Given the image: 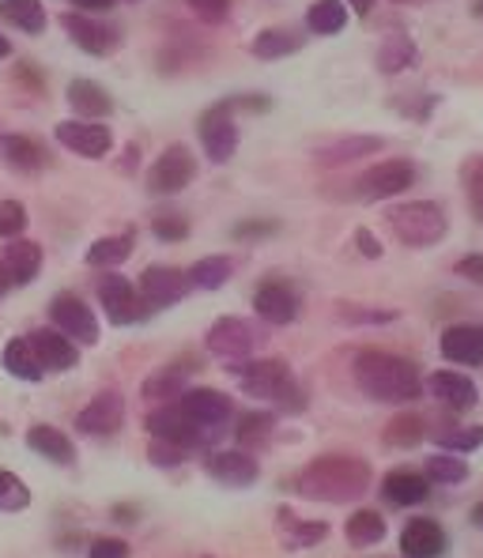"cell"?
<instances>
[{
	"instance_id": "1",
	"label": "cell",
	"mask_w": 483,
	"mask_h": 558,
	"mask_svg": "<svg viewBox=\"0 0 483 558\" xmlns=\"http://www.w3.org/2000/svg\"><path fill=\"white\" fill-rule=\"evenodd\" d=\"M371 464L363 457H348V453H329L317 457L299 472L294 480V490L310 502H329V506H343V502H359V498L371 490Z\"/></svg>"
},
{
	"instance_id": "2",
	"label": "cell",
	"mask_w": 483,
	"mask_h": 558,
	"mask_svg": "<svg viewBox=\"0 0 483 558\" xmlns=\"http://www.w3.org/2000/svg\"><path fill=\"white\" fill-rule=\"evenodd\" d=\"M351 371H355L359 392L378 404H412L423 392L420 366L412 359L389 355V351H359Z\"/></svg>"
},
{
	"instance_id": "3",
	"label": "cell",
	"mask_w": 483,
	"mask_h": 558,
	"mask_svg": "<svg viewBox=\"0 0 483 558\" xmlns=\"http://www.w3.org/2000/svg\"><path fill=\"white\" fill-rule=\"evenodd\" d=\"M239 377L242 392L253 400H273L280 412L288 415H299L306 412V392H302V385L294 381L291 366L280 363V359H261V363H245L234 371Z\"/></svg>"
},
{
	"instance_id": "4",
	"label": "cell",
	"mask_w": 483,
	"mask_h": 558,
	"mask_svg": "<svg viewBox=\"0 0 483 558\" xmlns=\"http://www.w3.org/2000/svg\"><path fill=\"white\" fill-rule=\"evenodd\" d=\"M386 219H389V231L397 234V242L408 245V250L438 245L449 231L446 211H442L435 201H404V204H397Z\"/></svg>"
},
{
	"instance_id": "5",
	"label": "cell",
	"mask_w": 483,
	"mask_h": 558,
	"mask_svg": "<svg viewBox=\"0 0 483 558\" xmlns=\"http://www.w3.org/2000/svg\"><path fill=\"white\" fill-rule=\"evenodd\" d=\"M193 178H196L193 151L185 144H170L167 151L152 162V170H147V193L152 196H174V193H182Z\"/></svg>"
},
{
	"instance_id": "6",
	"label": "cell",
	"mask_w": 483,
	"mask_h": 558,
	"mask_svg": "<svg viewBox=\"0 0 483 558\" xmlns=\"http://www.w3.org/2000/svg\"><path fill=\"white\" fill-rule=\"evenodd\" d=\"M178 404H182V412L196 423V430L204 434L208 446L227 430V423H231V415H234L231 400L219 389H185V397L178 400Z\"/></svg>"
},
{
	"instance_id": "7",
	"label": "cell",
	"mask_w": 483,
	"mask_h": 558,
	"mask_svg": "<svg viewBox=\"0 0 483 558\" xmlns=\"http://www.w3.org/2000/svg\"><path fill=\"white\" fill-rule=\"evenodd\" d=\"M415 185V167L408 159H386L374 162L363 178L355 182V196L359 201H389V196H400L404 189Z\"/></svg>"
},
{
	"instance_id": "8",
	"label": "cell",
	"mask_w": 483,
	"mask_h": 558,
	"mask_svg": "<svg viewBox=\"0 0 483 558\" xmlns=\"http://www.w3.org/2000/svg\"><path fill=\"white\" fill-rule=\"evenodd\" d=\"M234 102L212 106L208 113L201 118V144H204V155L212 162H231V155L239 151V125H234Z\"/></svg>"
},
{
	"instance_id": "9",
	"label": "cell",
	"mask_w": 483,
	"mask_h": 558,
	"mask_svg": "<svg viewBox=\"0 0 483 558\" xmlns=\"http://www.w3.org/2000/svg\"><path fill=\"white\" fill-rule=\"evenodd\" d=\"M147 434L159 441H170V446L178 449H204L208 441H204V434L196 430V423L190 415L182 412V404H159L152 415H147Z\"/></svg>"
},
{
	"instance_id": "10",
	"label": "cell",
	"mask_w": 483,
	"mask_h": 558,
	"mask_svg": "<svg viewBox=\"0 0 483 558\" xmlns=\"http://www.w3.org/2000/svg\"><path fill=\"white\" fill-rule=\"evenodd\" d=\"M136 291H141L147 310H167L190 294V272H182V268H174V265H152V268H144Z\"/></svg>"
},
{
	"instance_id": "11",
	"label": "cell",
	"mask_w": 483,
	"mask_h": 558,
	"mask_svg": "<svg viewBox=\"0 0 483 558\" xmlns=\"http://www.w3.org/2000/svg\"><path fill=\"white\" fill-rule=\"evenodd\" d=\"M98 302H102L106 317H110L113 325H133L147 314L141 291H136V287L118 272H106L102 279H98Z\"/></svg>"
},
{
	"instance_id": "12",
	"label": "cell",
	"mask_w": 483,
	"mask_h": 558,
	"mask_svg": "<svg viewBox=\"0 0 483 558\" xmlns=\"http://www.w3.org/2000/svg\"><path fill=\"white\" fill-rule=\"evenodd\" d=\"M57 332H64L72 343H98V317L95 310H87V302L80 294H57L53 306H49Z\"/></svg>"
},
{
	"instance_id": "13",
	"label": "cell",
	"mask_w": 483,
	"mask_h": 558,
	"mask_svg": "<svg viewBox=\"0 0 483 558\" xmlns=\"http://www.w3.org/2000/svg\"><path fill=\"white\" fill-rule=\"evenodd\" d=\"M204 343H208V351L216 359L242 363V359L257 348V328H253L250 322H242V317H219V322L208 328Z\"/></svg>"
},
{
	"instance_id": "14",
	"label": "cell",
	"mask_w": 483,
	"mask_h": 558,
	"mask_svg": "<svg viewBox=\"0 0 483 558\" xmlns=\"http://www.w3.org/2000/svg\"><path fill=\"white\" fill-rule=\"evenodd\" d=\"M57 144H64L69 151L84 155V159H102L106 151L113 147V133L102 125V121H61L53 129Z\"/></svg>"
},
{
	"instance_id": "15",
	"label": "cell",
	"mask_w": 483,
	"mask_h": 558,
	"mask_svg": "<svg viewBox=\"0 0 483 558\" xmlns=\"http://www.w3.org/2000/svg\"><path fill=\"white\" fill-rule=\"evenodd\" d=\"M61 27H64V35H69L72 43L84 49V53H92V57H106V53H113V49H118V35H113L106 23H98L95 15H87V12H64Z\"/></svg>"
},
{
	"instance_id": "16",
	"label": "cell",
	"mask_w": 483,
	"mask_h": 558,
	"mask_svg": "<svg viewBox=\"0 0 483 558\" xmlns=\"http://www.w3.org/2000/svg\"><path fill=\"white\" fill-rule=\"evenodd\" d=\"M253 310H257V317L268 325H291L294 317H299V294H294V287L283 283V279H268V283H261L257 294H253Z\"/></svg>"
},
{
	"instance_id": "17",
	"label": "cell",
	"mask_w": 483,
	"mask_h": 558,
	"mask_svg": "<svg viewBox=\"0 0 483 558\" xmlns=\"http://www.w3.org/2000/svg\"><path fill=\"white\" fill-rule=\"evenodd\" d=\"M400 551H404V558H442L449 551V536L438 521L415 517V521H408L404 532H400Z\"/></svg>"
},
{
	"instance_id": "18",
	"label": "cell",
	"mask_w": 483,
	"mask_h": 558,
	"mask_svg": "<svg viewBox=\"0 0 483 558\" xmlns=\"http://www.w3.org/2000/svg\"><path fill=\"white\" fill-rule=\"evenodd\" d=\"M204 468H208V475L216 483H224V487H253L261 475V464L253 461V453H245V449H224V453H212L208 461H204Z\"/></svg>"
},
{
	"instance_id": "19",
	"label": "cell",
	"mask_w": 483,
	"mask_h": 558,
	"mask_svg": "<svg viewBox=\"0 0 483 558\" xmlns=\"http://www.w3.org/2000/svg\"><path fill=\"white\" fill-rule=\"evenodd\" d=\"M121 423H125V400L113 389L98 392L92 404L76 415L80 434H113V430H121Z\"/></svg>"
},
{
	"instance_id": "20",
	"label": "cell",
	"mask_w": 483,
	"mask_h": 558,
	"mask_svg": "<svg viewBox=\"0 0 483 558\" xmlns=\"http://www.w3.org/2000/svg\"><path fill=\"white\" fill-rule=\"evenodd\" d=\"M423 389H427L435 400H442L446 408H454V412H472V408H476V400H480L476 381H472V377H464V374H457V371L431 374L427 381H423Z\"/></svg>"
},
{
	"instance_id": "21",
	"label": "cell",
	"mask_w": 483,
	"mask_h": 558,
	"mask_svg": "<svg viewBox=\"0 0 483 558\" xmlns=\"http://www.w3.org/2000/svg\"><path fill=\"white\" fill-rule=\"evenodd\" d=\"M438 348L446 363L483 366V325H449Z\"/></svg>"
},
{
	"instance_id": "22",
	"label": "cell",
	"mask_w": 483,
	"mask_h": 558,
	"mask_svg": "<svg viewBox=\"0 0 483 558\" xmlns=\"http://www.w3.org/2000/svg\"><path fill=\"white\" fill-rule=\"evenodd\" d=\"M31 348H35L38 363H43L49 374L72 371V366L80 363V348L64 332H57V328H38V332H31Z\"/></svg>"
},
{
	"instance_id": "23",
	"label": "cell",
	"mask_w": 483,
	"mask_h": 558,
	"mask_svg": "<svg viewBox=\"0 0 483 558\" xmlns=\"http://www.w3.org/2000/svg\"><path fill=\"white\" fill-rule=\"evenodd\" d=\"M382 151V136H340L333 144L317 147L314 159L322 167H343V162H355V159H366V155Z\"/></svg>"
},
{
	"instance_id": "24",
	"label": "cell",
	"mask_w": 483,
	"mask_h": 558,
	"mask_svg": "<svg viewBox=\"0 0 483 558\" xmlns=\"http://www.w3.org/2000/svg\"><path fill=\"white\" fill-rule=\"evenodd\" d=\"M69 106L87 121H98L113 110V98L106 87H98L95 80H72L69 84Z\"/></svg>"
},
{
	"instance_id": "25",
	"label": "cell",
	"mask_w": 483,
	"mask_h": 558,
	"mask_svg": "<svg viewBox=\"0 0 483 558\" xmlns=\"http://www.w3.org/2000/svg\"><path fill=\"white\" fill-rule=\"evenodd\" d=\"M38 268H43V245L38 242H27V238H20V242H12L4 250V272L12 283H31V279L38 276Z\"/></svg>"
},
{
	"instance_id": "26",
	"label": "cell",
	"mask_w": 483,
	"mask_h": 558,
	"mask_svg": "<svg viewBox=\"0 0 483 558\" xmlns=\"http://www.w3.org/2000/svg\"><path fill=\"white\" fill-rule=\"evenodd\" d=\"M382 495L389 498L393 506H420L423 498L431 495V480L420 472H389L386 483H382Z\"/></svg>"
},
{
	"instance_id": "27",
	"label": "cell",
	"mask_w": 483,
	"mask_h": 558,
	"mask_svg": "<svg viewBox=\"0 0 483 558\" xmlns=\"http://www.w3.org/2000/svg\"><path fill=\"white\" fill-rule=\"evenodd\" d=\"M27 446L35 449L38 457H46V461H53L61 468H69L72 461H76V446H72L69 434H61L57 426H31Z\"/></svg>"
},
{
	"instance_id": "28",
	"label": "cell",
	"mask_w": 483,
	"mask_h": 558,
	"mask_svg": "<svg viewBox=\"0 0 483 558\" xmlns=\"http://www.w3.org/2000/svg\"><path fill=\"white\" fill-rule=\"evenodd\" d=\"M4 371L12 377H23V381H43L46 366L38 363L35 348H31V336H20L4 348Z\"/></svg>"
},
{
	"instance_id": "29",
	"label": "cell",
	"mask_w": 483,
	"mask_h": 558,
	"mask_svg": "<svg viewBox=\"0 0 483 558\" xmlns=\"http://www.w3.org/2000/svg\"><path fill=\"white\" fill-rule=\"evenodd\" d=\"M141 392H144V400H152V404H174V400L185 397V371L162 366V371H155L141 385Z\"/></svg>"
},
{
	"instance_id": "30",
	"label": "cell",
	"mask_w": 483,
	"mask_h": 558,
	"mask_svg": "<svg viewBox=\"0 0 483 558\" xmlns=\"http://www.w3.org/2000/svg\"><path fill=\"white\" fill-rule=\"evenodd\" d=\"M0 151H4V162L20 174H35V170L46 167V151L27 136H4L0 140Z\"/></svg>"
},
{
	"instance_id": "31",
	"label": "cell",
	"mask_w": 483,
	"mask_h": 558,
	"mask_svg": "<svg viewBox=\"0 0 483 558\" xmlns=\"http://www.w3.org/2000/svg\"><path fill=\"white\" fill-rule=\"evenodd\" d=\"M253 57H261V61H280V57H291L302 49V38L294 35L288 27H268L261 31L257 38H253Z\"/></svg>"
},
{
	"instance_id": "32",
	"label": "cell",
	"mask_w": 483,
	"mask_h": 558,
	"mask_svg": "<svg viewBox=\"0 0 483 558\" xmlns=\"http://www.w3.org/2000/svg\"><path fill=\"white\" fill-rule=\"evenodd\" d=\"M280 536H283V544H288L291 551H299V547L322 544V539L329 536V529H325L322 521H302V517L280 510Z\"/></svg>"
},
{
	"instance_id": "33",
	"label": "cell",
	"mask_w": 483,
	"mask_h": 558,
	"mask_svg": "<svg viewBox=\"0 0 483 558\" xmlns=\"http://www.w3.org/2000/svg\"><path fill=\"white\" fill-rule=\"evenodd\" d=\"M306 27L314 35H340L348 27V4L343 0H314L306 12Z\"/></svg>"
},
{
	"instance_id": "34",
	"label": "cell",
	"mask_w": 483,
	"mask_h": 558,
	"mask_svg": "<svg viewBox=\"0 0 483 558\" xmlns=\"http://www.w3.org/2000/svg\"><path fill=\"white\" fill-rule=\"evenodd\" d=\"M0 15L20 31H27V35H43L46 31L43 0H0Z\"/></svg>"
},
{
	"instance_id": "35",
	"label": "cell",
	"mask_w": 483,
	"mask_h": 558,
	"mask_svg": "<svg viewBox=\"0 0 483 558\" xmlns=\"http://www.w3.org/2000/svg\"><path fill=\"white\" fill-rule=\"evenodd\" d=\"M343 536H348L351 547L382 544V539H386V521H382V513H374V510H359V513H351L348 524H343Z\"/></svg>"
},
{
	"instance_id": "36",
	"label": "cell",
	"mask_w": 483,
	"mask_h": 558,
	"mask_svg": "<svg viewBox=\"0 0 483 558\" xmlns=\"http://www.w3.org/2000/svg\"><path fill=\"white\" fill-rule=\"evenodd\" d=\"M382 438H386V446H393V449H415L423 438H427V423H423V415L404 412V415L389 418Z\"/></svg>"
},
{
	"instance_id": "37",
	"label": "cell",
	"mask_w": 483,
	"mask_h": 558,
	"mask_svg": "<svg viewBox=\"0 0 483 558\" xmlns=\"http://www.w3.org/2000/svg\"><path fill=\"white\" fill-rule=\"evenodd\" d=\"M129 253H133V234L98 238L92 250H87V265L92 268H118L121 260H129Z\"/></svg>"
},
{
	"instance_id": "38",
	"label": "cell",
	"mask_w": 483,
	"mask_h": 558,
	"mask_svg": "<svg viewBox=\"0 0 483 558\" xmlns=\"http://www.w3.org/2000/svg\"><path fill=\"white\" fill-rule=\"evenodd\" d=\"M412 61H415V46H412V38H404V35H389L378 49V69L386 72V76H397V72L412 69Z\"/></svg>"
},
{
	"instance_id": "39",
	"label": "cell",
	"mask_w": 483,
	"mask_h": 558,
	"mask_svg": "<svg viewBox=\"0 0 483 558\" xmlns=\"http://www.w3.org/2000/svg\"><path fill=\"white\" fill-rule=\"evenodd\" d=\"M234 265L231 257H204L196 260V265L190 268V287H201V291H219V287L231 279Z\"/></svg>"
},
{
	"instance_id": "40",
	"label": "cell",
	"mask_w": 483,
	"mask_h": 558,
	"mask_svg": "<svg viewBox=\"0 0 483 558\" xmlns=\"http://www.w3.org/2000/svg\"><path fill=\"white\" fill-rule=\"evenodd\" d=\"M423 475L431 483H464L469 480V464L461 461V453H435L427 464H423Z\"/></svg>"
},
{
	"instance_id": "41",
	"label": "cell",
	"mask_w": 483,
	"mask_h": 558,
	"mask_svg": "<svg viewBox=\"0 0 483 558\" xmlns=\"http://www.w3.org/2000/svg\"><path fill=\"white\" fill-rule=\"evenodd\" d=\"M273 426H276V415L273 412H245L239 418V441L242 446H250V449H257V446H265L268 438H273Z\"/></svg>"
},
{
	"instance_id": "42",
	"label": "cell",
	"mask_w": 483,
	"mask_h": 558,
	"mask_svg": "<svg viewBox=\"0 0 483 558\" xmlns=\"http://www.w3.org/2000/svg\"><path fill=\"white\" fill-rule=\"evenodd\" d=\"M435 441L442 453H472L483 446V426H454V430H438Z\"/></svg>"
},
{
	"instance_id": "43",
	"label": "cell",
	"mask_w": 483,
	"mask_h": 558,
	"mask_svg": "<svg viewBox=\"0 0 483 558\" xmlns=\"http://www.w3.org/2000/svg\"><path fill=\"white\" fill-rule=\"evenodd\" d=\"M27 506H31L27 483H23L20 475H12V472H4V468H0V510L20 513V510H27Z\"/></svg>"
},
{
	"instance_id": "44",
	"label": "cell",
	"mask_w": 483,
	"mask_h": 558,
	"mask_svg": "<svg viewBox=\"0 0 483 558\" xmlns=\"http://www.w3.org/2000/svg\"><path fill=\"white\" fill-rule=\"evenodd\" d=\"M27 227V208L20 201H0V238H20Z\"/></svg>"
},
{
	"instance_id": "45",
	"label": "cell",
	"mask_w": 483,
	"mask_h": 558,
	"mask_svg": "<svg viewBox=\"0 0 483 558\" xmlns=\"http://www.w3.org/2000/svg\"><path fill=\"white\" fill-rule=\"evenodd\" d=\"M152 231H155V238H162V242H182V238H190V219L185 216H155Z\"/></svg>"
},
{
	"instance_id": "46",
	"label": "cell",
	"mask_w": 483,
	"mask_h": 558,
	"mask_svg": "<svg viewBox=\"0 0 483 558\" xmlns=\"http://www.w3.org/2000/svg\"><path fill=\"white\" fill-rule=\"evenodd\" d=\"M343 322H355V325H386L397 322V310H363V306H340Z\"/></svg>"
},
{
	"instance_id": "47",
	"label": "cell",
	"mask_w": 483,
	"mask_h": 558,
	"mask_svg": "<svg viewBox=\"0 0 483 558\" xmlns=\"http://www.w3.org/2000/svg\"><path fill=\"white\" fill-rule=\"evenodd\" d=\"M464 182H469V208H472V216H476L480 223H483V155L469 167Z\"/></svg>"
},
{
	"instance_id": "48",
	"label": "cell",
	"mask_w": 483,
	"mask_h": 558,
	"mask_svg": "<svg viewBox=\"0 0 483 558\" xmlns=\"http://www.w3.org/2000/svg\"><path fill=\"white\" fill-rule=\"evenodd\" d=\"M185 4H190L196 20H204V23H224L227 12H231V0H185Z\"/></svg>"
},
{
	"instance_id": "49",
	"label": "cell",
	"mask_w": 483,
	"mask_h": 558,
	"mask_svg": "<svg viewBox=\"0 0 483 558\" xmlns=\"http://www.w3.org/2000/svg\"><path fill=\"white\" fill-rule=\"evenodd\" d=\"M147 457H152V464H155V468H178V464L185 461V449L170 446V441L152 438V449H147Z\"/></svg>"
},
{
	"instance_id": "50",
	"label": "cell",
	"mask_w": 483,
	"mask_h": 558,
	"mask_svg": "<svg viewBox=\"0 0 483 558\" xmlns=\"http://www.w3.org/2000/svg\"><path fill=\"white\" fill-rule=\"evenodd\" d=\"M87 558H129V544L125 539H113V536H98L92 544Z\"/></svg>"
},
{
	"instance_id": "51",
	"label": "cell",
	"mask_w": 483,
	"mask_h": 558,
	"mask_svg": "<svg viewBox=\"0 0 483 558\" xmlns=\"http://www.w3.org/2000/svg\"><path fill=\"white\" fill-rule=\"evenodd\" d=\"M457 276H464V279H472V283L483 287V253H472V257L457 260Z\"/></svg>"
},
{
	"instance_id": "52",
	"label": "cell",
	"mask_w": 483,
	"mask_h": 558,
	"mask_svg": "<svg viewBox=\"0 0 483 558\" xmlns=\"http://www.w3.org/2000/svg\"><path fill=\"white\" fill-rule=\"evenodd\" d=\"M355 245H359V253H363V257H371V260H378L382 253H386V250H382V242L366 231V227H359V231H355Z\"/></svg>"
},
{
	"instance_id": "53",
	"label": "cell",
	"mask_w": 483,
	"mask_h": 558,
	"mask_svg": "<svg viewBox=\"0 0 483 558\" xmlns=\"http://www.w3.org/2000/svg\"><path fill=\"white\" fill-rule=\"evenodd\" d=\"M276 234V223H239L234 227V238H265Z\"/></svg>"
},
{
	"instance_id": "54",
	"label": "cell",
	"mask_w": 483,
	"mask_h": 558,
	"mask_svg": "<svg viewBox=\"0 0 483 558\" xmlns=\"http://www.w3.org/2000/svg\"><path fill=\"white\" fill-rule=\"evenodd\" d=\"M72 4H76L80 12H106V8H110L113 0H72Z\"/></svg>"
},
{
	"instance_id": "55",
	"label": "cell",
	"mask_w": 483,
	"mask_h": 558,
	"mask_svg": "<svg viewBox=\"0 0 483 558\" xmlns=\"http://www.w3.org/2000/svg\"><path fill=\"white\" fill-rule=\"evenodd\" d=\"M113 517H121V524H133L136 506H118V510H113Z\"/></svg>"
},
{
	"instance_id": "56",
	"label": "cell",
	"mask_w": 483,
	"mask_h": 558,
	"mask_svg": "<svg viewBox=\"0 0 483 558\" xmlns=\"http://www.w3.org/2000/svg\"><path fill=\"white\" fill-rule=\"evenodd\" d=\"M351 8H355V15H371V8H374V0H348Z\"/></svg>"
},
{
	"instance_id": "57",
	"label": "cell",
	"mask_w": 483,
	"mask_h": 558,
	"mask_svg": "<svg viewBox=\"0 0 483 558\" xmlns=\"http://www.w3.org/2000/svg\"><path fill=\"white\" fill-rule=\"evenodd\" d=\"M469 521H472V524H476V529L483 532V502H476V506H472V513H469Z\"/></svg>"
},
{
	"instance_id": "58",
	"label": "cell",
	"mask_w": 483,
	"mask_h": 558,
	"mask_svg": "<svg viewBox=\"0 0 483 558\" xmlns=\"http://www.w3.org/2000/svg\"><path fill=\"white\" fill-rule=\"evenodd\" d=\"M8 287H12V279H8V272H4V260H0V299H4Z\"/></svg>"
},
{
	"instance_id": "59",
	"label": "cell",
	"mask_w": 483,
	"mask_h": 558,
	"mask_svg": "<svg viewBox=\"0 0 483 558\" xmlns=\"http://www.w3.org/2000/svg\"><path fill=\"white\" fill-rule=\"evenodd\" d=\"M12 53V46H8V38H0V57H8Z\"/></svg>"
},
{
	"instance_id": "60",
	"label": "cell",
	"mask_w": 483,
	"mask_h": 558,
	"mask_svg": "<svg viewBox=\"0 0 483 558\" xmlns=\"http://www.w3.org/2000/svg\"><path fill=\"white\" fill-rule=\"evenodd\" d=\"M393 4H408V0H393Z\"/></svg>"
}]
</instances>
